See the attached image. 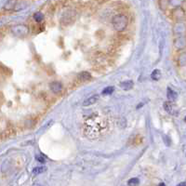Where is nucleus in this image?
I'll return each mask as SVG.
<instances>
[{
  "mask_svg": "<svg viewBox=\"0 0 186 186\" xmlns=\"http://www.w3.org/2000/svg\"><path fill=\"white\" fill-rule=\"evenodd\" d=\"M128 23H129V19L124 14H117V15H116L113 18V21H112L114 28L116 31H118V32L124 31L127 28V26H128Z\"/></svg>",
  "mask_w": 186,
  "mask_h": 186,
  "instance_id": "1",
  "label": "nucleus"
},
{
  "mask_svg": "<svg viewBox=\"0 0 186 186\" xmlns=\"http://www.w3.org/2000/svg\"><path fill=\"white\" fill-rule=\"evenodd\" d=\"M12 34L17 37H24L29 33V28L23 24H17L11 28Z\"/></svg>",
  "mask_w": 186,
  "mask_h": 186,
  "instance_id": "2",
  "label": "nucleus"
},
{
  "mask_svg": "<svg viewBox=\"0 0 186 186\" xmlns=\"http://www.w3.org/2000/svg\"><path fill=\"white\" fill-rule=\"evenodd\" d=\"M164 109L170 115L172 116H177L178 115V108L177 106L172 104V103H169V102H166L164 104Z\"/></svg>",
  "mask_w": 186,
  "mask_h": 186,
  "instance_id": "3",
  "label": "nucleus"
},
{
  "mask_svg": "<svg viewBox=\"0 0 186 186\" xmlns=\"http://www.w3.org/2000/svg\"><path fill=\"white\" fill-rule=\"evenodd\" d=\"M49 88H50V90L53 93H55V94H58V93H60L62 90V85H61V82L54 81V82H51L49 84Z\"/></svg>",
  "mask_w": 186,
  "mask_h": 186,
  "instance_id": "4",
  "label": "nucleus"
},
{
  "mask_svg": "<svg viewBox=\"0 0 186 186\" xmlns=\"http://www.w3.org/2000/svg\"><path fill=\"white\" fill-rule=\"evenodd\" d=\"M185 37L184 36H180L178 38L175 39L174 41V46L177 49H182L184 47H185Z\"/></svg>",
  "mask_w": 186,
  "mask_h": 186,
  "instance_id": "5",
  "label": "nucleus"
},
{
  "mask_svg": "<svg viewBox=\"0 0 186 186\" xmlns=\"http://www.w3.org/2000/svg\"><path fill=\"white\" fill-rule=\"evenodd\" d=\"M173 31H174V33L176 34V35H181V34H183L184 33V31H185V25H184V23H177L175 25H174V29H173Z\"/></svg>",
  "mask_w": 186,
  "mask_h": 186,
  "instance_id": "6",
  "label": "nucleus"
},
{
  "mask_svg": "<svg viewBox=\"0 0 186 186\" xmlns=\"http://www.w3.org/2000/svg\"><path fill=\"white\" fill-rule=\"evenodd\" d=\"M99 100V96L98 95H93L91 97H89L88 99H87L84 103H83V105L84 106H89L91 104H96V102Z\"/></svg>",
  "mask_w": 186,
  "mask_h": 186,
  "instance_id": "7",
  "label": "nucleus"
},
{
  "mask_svg": "<svg viewBox=\"0 0 186 186\" xmlns=\"http://www.w3.org/2000/svg\"><path fill=\"white\" fill-rule=\"evenodd\" d=\"M167 99L172 103V102H174L176 99H177V96H178V94L177 93L173 90V89H171V88H167Z\"/></svg>",
  "mask_w": 186,
  "mask_h": 186,
  "instance_id": "8",
  "label": "nucleus"
},
{
  "mask_svg": "<svg viewBox=\"0 0 186 186\" xmlns=\"http://www.w3.org/2000/svg\"><path fill=\"white\" fill-rule=\"evenodd\" d=\"M91 78V75L88 72H81L78 74V79L80 81H87Z\"/></svg>",
  "mask_w": 186,
  "mask_h": 186,
  "instance_id": "9",
  "label": "nucleus"
},
{
  "mask_svg": "<svg viewBox=\"0 0 186 186\" xmlns=\"http://www.w3.org/2000/svg\"><path fill=\"white\" fill-rule=\"evenodd\" d=\"M120 87L125 89V90H128V89H130L132 88L133 87V82L131 80H129V81H124L122 83H120Z\"/></svg>",
  "mask_w": 186,
  "mask_h": 186,
  "instance_id": "10",
  "label": "nucleus"
},
{
  "mask_svg": "<svg viewBox=\"0 0 186 186\" xmlns=\"http://www.w3.org/2000/svg\"><path fill=\"white\" fill-rule=\"evenodd\" d=\"M178 62H179V65H180V66L184 67V66L186 65V54H185V52H182V53L180 54Z\"/></svg>",
  "mask_w": 186,
  "mask_h": 186,
  "instance_id": "11",
  "label": "nucleus"
},
{
  "mask_svg": "<svg viewBox=\"0 0 186 186\" xmlns=\"http://www.w3.org/2000/svg\"><path fill=\"white\" fill-rule=\"evenodd\" d=\"M16 4H17V1H8L5 6H4V9L6 11H11V10H15V7H16Z\"/></svg>",
  "mask_w": 186,
  "mask_h": 186,
  "instance_id": "12",
  "label": "nucleus"
},
{
  "mask_svg": "<svg viewBox=\"0 0 186 186\" xmlns=\"http://www.w3.org/2000/svg\"><path fill=\"white\" fill-rule=\"evenodd\" d=\"M151 77H152L153 80H155V81L159 80L160 77H161V72H160L159 70H157V69H156V70H154L153 73L151 74Z\"/></svg>",
  "mask_w": 186,
  "mask_h": 186,
  "instance_id": "13",
  "label": "nucleus"
},
{
  "mask_svg": "<svg viewBox=\"0 0 186 186\" xmlns=\"http://www.w3.org/2000/svg\"><path fill=\"white\" fill-rule=\"evenodd\" d=\"M173 12H174V13H177V14H176L177 17L175 18L176 20H180V19H182V18L184 17V11H182L180 9H177V10L173 11Z\"/></svg>",
  "mask_w": 186,
  "mask_h": 186,
  "instance_id": "14",
  "label": "nucleus"
},
{
  "mask_svg": "<svg viewBox=\"0 0 186 186\" xmlns=\"http://www.w3.org/2000/svg\"><path fill=\"white\" fill-rule=\"evenodd\" d=\"M43 19H44V15H43V13H41V12H36V13L34 14V20H35L36 22L40 23V22L43 21Z\"/></svg>",
  "mask_w": 186,
  "mask_h": 186,
  "instance_id": "15",
  "label": "nucleus"
},
{
  "mask_svg": "<svg viewBox=\"0 0 186 186\" xmlns=\"http://www.w3.org/2000/svg\"><path fill=\"white\" fill-rule=\"evenodd\" d=\"M128 184L129 186H138L140 184V180L138 178H132L128 181Z\"/></svg>",
  "mask_w": 186,
  "mask_h": 186,
  "instance_id": "16",
  "label": "nucleus"
},
{
  "mask_svg": "<svg viewBox=\"0 0 186 186\" xmlns=\"http://www.w3.org/2000/svg\"><path fill=\"white\" fill-rule=\"evenodd\" d=\"M113 92H114V87H107L103 91V93H104V94H105V95H109Z\"/></svg>",
  "mask_w": 186,
  "mask_h": 186,
  "instance_id": "17",
  "label": "nucleus"
},
{
  "mask_svg": "<svg viewBox=\"0 0 186 186\" xmlns=\"http://www.w3.org/2000/svg\"><path fill=\"white\" fill-rule=\"evenodd\" d=\"M45 170H46V167H35L34 170H33V172H34L35 174H40V173L44 172Z\"/></svg>",
  "mask_w": 186,
  "mask_h": 186,
  "instance_id": "18",
  "label": "nucleus"
},
{
  "mask_svg": "<svg viewBox=\"0 0 186 186\" xmlns=\"http://www.w3.org/2000/svg\"><path fill=\"white\" fill-rule=\"evenodd\" d=\"M36 160H38L40 163H44L45 162V159L41 155H36Z\"/></svg>",
  "mask_w": 186,
  "mask_h": 186,
  "instance_id": "19",
  "label": "nucleus"
},
{
  "mask_svg": "<svg viewBox=\"0 0 186 186\" xmlns=\"http://www.w3.org/2000/svg\"><path fill=\"white\" fill-rule=\"evenodd\" d=\"M177 186H186V185H185V182H180V183H179Z\"/></svg>",
  "mask_w": 186,
  "mask_h": 186,
  "instance_id": "20",
  "label": "nucleus"
},
{
  "mask_svg": "<svg viewBox=\"0 0 186 186\" xmlns=\"http://www.w3.org/2000/svg\"><path fill=\"white\" fill-rule=\"evenodd\" d=\"M158 186H166V184H165V183H160Z\"/></svg>",
  "mask_w": 186,
  "mask_h": 186,
  "instance_id": "21",
  "label": "nucleus"
}]
</instances>
